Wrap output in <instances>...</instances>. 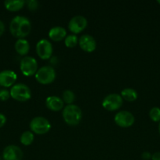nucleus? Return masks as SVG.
<instances>
[{
	"mask_svg": "<svg viewBox=\"0 0 160 160\" xmlns=\"http://www.w3.org/2000/svg\"><path fill=\"white\" fill-rule=\"evenodd\" d=\"M20 69L21 73L26 77L35 75L38 70V63L32 56H24L20 60Z\"/></svg>",
	"mask_w": 160,
	"mask_h": 160,
	"instance_id": "423d86ee",
	"label": "nucleus"
},
{
	"mask_svg": "<svg viewBox=\"0 0 160 160\" xmlns=\"http://www.w3.org/2000/svg\"><path fill=\"white\" fill-rule=\"evenodd\" d=\"M80 48L86 52H93L97 48V42L93 36L89 34H84L81 36L78 40Z\"/></svg>",
	"mask_w": 160,
	"mask_h": 160,
	"instance_id": "ddd939ff",
	"label": "nucleus"
},
{
	"mask_svg": "<svg viewBox=\"0 0 160 160\" xmlns=\"http://www.w3.org/2000/svg\"><path fill=\"white\" fill-rule=\"evenodd\" d=\"M87 27V20L83 16H75L72 17L68 23V29L74 34H78Z\"/></svg>",
	"mask_w": 160,
	"mask_h": 160,
	"instance_id": "9d476101",
	"label": "nucleus"
},
{
	"mask_svg": "<svg viewBox=\"0 0 160 160\" xmlns=\"http://www.w3.org/2000/svg\"><path fill=\"white\" fill-rule=\"evenodd\" d=\"M30 49L29 42L24 38H19L15 43V50L20 56H25Z\"/></svg>",
	"mask_w": 160,
	"mask_h": 160,
	"instance_id": "dca6fc26",
	"label": "nucleus"
},
{
	"mask_svg": "<svg viewBox=\"0 0 160 160\" xmlns=\"http://www.w3.org/2000/svg\"><path fill=\"white\" fill-rule=\"evenodd\" d=\"M10 97V93L6 89H2L0 90V100L1 101H6Z\"/></svg>",
	"mask_w": 160,
	"mask_h": 160,
	"instance_id": "b1692460",
	"label": "nucleus"
},
{
	"mask_svg": "<svg viewBox=\"0 0 160 160\" xmlns=\"http://www.w3.org/2000/svg\"><path fill=\"white\" fill-rule=\"evenodd\" d=\"M36 52L42 59H49L53 54L52 44L46 39H41L36 44Z\"/></svg>",
	"mask_w": 160,
	"mask_h": 160,
	"instance_id": "1a4fd4ad",
	"label": "nucleus"
},
{
	"mask_svg": "<svg viewBox=\"0 0 160 160\" xmlns=\"http://www.w3.org/2000/svg\"><path fill=\"white\" fill-rule=\"evenodd\" d=\"M75 95L71 90H65L63 92V101L67 105H72L75 101Z\"/></svg>",
	"mask_w": 160,
	"mask_h": 160,
	"instance_id": "412c9836",
	"label": "nucleus"
},
{
	"mask_svg": "<svg viewBox=\"0 0 160 160\" xmlns=\"http://www.w3.org/2000/svg\"><path fill=\"white\" fill-rule=\"evenodd\" d=\"M152 160H160V152H159L154 153V154L152 155Z\"/></svg>",
	"mask_w": 160,
	"mask_h": 160,
	"instance_id": "bb28decb",
	"label": "nucleus"
},
{
	"mask_svg": "<svg viewBox=\"0 0 160 160\" xmlns=\"http://www.w3.org/2000/svg\"><path fill=\"white\" fill-rule=\"evenodd\" d=\"M23 156V152L20 147L13 145L6 146L3 152L4 160H22Z\"/></svg>",
	"mask_w": 160,
	"mask_h": 160,
	"instance_id": "9b49d317",
	"label": "nucleus"
},
{
	"mask_svg": "<svg viewBox=\"0 0 160 160\" xmlns=\"http://www.w3.org/2000/svg\"><path fill=\"white\" fill-rule=\"evenodd\" d=\"M141 157H142V159L144 160H148L152 159V155H151V153L148 152H143L142 155H141Z\"/></svg>",
	"mask_w": 160,
	"mask_h": 160,
	"instance_id": "a878e982",
	"label": "nucleus"
},
{
	"mask_svg": "<svg viewBox=\"0 0 160 160\" xmlns=\"http://www.w3.org/2000/svg\"><path fill=\"white\" fill-rule=\"evenodd\" d=\"M31 22L27 17L17 16L9 23V31L13 36L19 38H24L31 32Z\"/></svg>",
	"mask_w": 160,
	"mask_h": 160,
	"instance_id": "f257e3e1",
	"label": "nucleus"
},
{
	"mask_svg": "<svg viewBox=\"0 0 160 160\" xmlns=\"http://www.w3.org/2000/svg\"><path fill=\"white\" fill-rule=\"evenodd\" d=\"M157 2H158V4H159V5H160V0H158V1H157Z\"/></svg>",
	"mask_w": 160,
	"mask_h": 160,
	"instance_id": "c756f323",
	"label": "nucleus"
},
{
	"mask_svg": "<svg viewBox=\"0 0 160 160\" xmlns=\"http://www.w3.org/2000/svg\"><path fill=\"white\" fill-rule=\"evenodd\" d=\"M123 99L120 95L113 93L107 95L102 102V106L106 110L115 111L122 106Z\"/></svg>",
	"mask_w": 160,
	"mask_h": 160,
	"instance_id": "0eeeda50",
	"label": "nucleus"
},
{
	"mask_svg": "<svg viewBox=\"0 0 160 160\" xmlns=\"http://www.w3.org/2000/svg\"><path fill=\"white\" fill-rule=\"evenodd\" d=\"M121 97L122 99L128 102H133L137 98V92L133 88H125L121 92Z\"/></svg>",
	"mask_w": 160,
	"mask_h": 160,
	"instance_id": "a211bd4d",
	"label": "nucleus"
},
{
	"mask_svg": "<svg viewBox=\"0 0 160 160\" xmlns=\"http://www.w3.org/2000/svg\"><path fill=\"white\" fill-rule=\"evenodd\" d=\"M27 6L30 10H35L39 7V2L36 0H28L26 2Z\"/></svg>",
	"mask_w": 160,
	"mask_h": 160,
	"instance_id": "5701e85b",
	"label": "nucleus"
},
{
	"mask_svg": "<svg viewBox=\"0 0 160 160\" xmlns=\"http://www.w3.org/2000/svg\"><path fill=\"white\" fill-rule=\"evenodd\" d=\"M49 37L54 42H60L67 37V31L62 27H53L49 31Z\"/></svg>",
	"mask_w": 160,
	"mask_h": 160,
	"instance_id": "2eb2a0df",
	"label": "nucleus"
},
{
	"mask_svg": "<svg viewBox=\"0 0 160 160\" xmlns=\"http://www.w3.org/2000/svg\"><path fill=\"white\" fill-rule=\"evenodd\" d=\"M17 79V73L13 70H5L0 72V86L4 88L12 87Z\"/></svg>",
	"mask_w": 160,
	"mask_h": 160,
	"instance_id": "f8f14e48",
	"label": "nucleus"
},
{
	"mask_svg": "<svg viewBox=\"0 0 160 160\" xmlns=\"http://www.w3.org/2000/svg\"><path fill=\"white\" fill-rule=\"evenodd\" d=\"M62 116L66 123L70 126H76L81 121L83 112L78 106L72 104L64 108Z\"/></svg>",
	"mask_w": 160,
	"mask_h": 160,
	"instance_id": "f03ea898",
	"label": "nucleus"
},
{
	"mask_svg": "<svg viewBox=\"0 0 160 160\" xmlns=\"http://www.w3.org/2000/svg\"><path fill=\"white\" fill-rule=\"evenodd\" d=\"M31 131L37 134H44L49 132L51 128V124L47 119L42 117H35L30 123Z\"/></svg>",
	"mask_w": 160,
	"mask_h": 160,
	"instance_id": "39448f33",
	"label": "nucleus"
},
{
	"mask_svg": "<svg viewBox=\"0 0 160 160\" xmlns=\"http://www.w3.org/2000/svg\"><path fill=\"white\" fill-rule=\"evenodd\" d=\"M78 39L75 34H70L67 35L64 39V44L67 48H73L78 44Z\"/></svg>",
	"mask_w": 160,
	"mask_h": 160,
	"instance_id": "aec40b11",
	"label": "nucleus"
},
{
	"mask_svg": "<svg viewBox=\"0 0 160 160\" xmlns=\"http://www.w3.org/2000/svg\"><path fill=\"white\" fill-rule=\"evenodd\" d=\"M36 81L42 84H51L56 78V72L52 67L45 66L38 69L35 74Z\"/></svg>",
	"mask_w": 160,
	"mask_h": 160,
	"instance_id": "20e7f679",
	"label": "nucleus"
},
{
	"mask_svg": "<svg viewBox=\"0 0 160 160\" xmlns=\"http://www.w3.org/2000/svg\"><path fill=\"white\" fill-rule=\"evenodd\" d=\"M5 31V25L2 20H0V36L4 33Z\"/></svg>",
	"mask_w": 160,
	"mask_h": 160,
	"instance_id": "cd10ccee",
	"label": "nucleus"
},
{
	"mask_svg": "<svg viewBox=\"0 0 160 160\" xmlns=\"http://www.w3.org/2000/svg\"><path fill=\"white\" fill-rule=\"evenodd\" d=\"M0 160H1V158H0Z\"/></svg>",
	"mask_w": 160,
	"mask_h": 160,
	"instance_id": "7c9ffc66",
	"label": "nucleus"
},
{
	"mask_svg": "<svg viewBox=\"0 0 160 160\" xmlns=\"http://www.w3.org/2000/svg\"><path fill=\"white\" fill-rule=\"evenodd\" d=\"M9 93H10V96L13 99L19 102H26L29 100L31 97V92L29 88L26 84H21V83L16 84L12 86Z\"/></svg>",
	"mask_w": 160,
	"mask_h": 160,
	"instance_id": "7ed1b4c3",
	"label": "nucleus"
},
{
	"mask_svg": "<svg viewBox=\"0 0 160 160\" xmlns=\"http://www.w3.org/2000/svg\"><path fill=\"white\" fill-rule=\"evenodd\" d=\"M20 141L21 144H23L24 145H26V146L31 145L33 141H34V134L30 131H24L20 136Z\"/></svg>",
	"mask_w": 160,
	"mask_h": 160,
	"instance_id": "6ab92c4d",
	"label": "nucleus"
},
{
	"mask_svg": "<svg viewBox=\"0 0 160 160\" xmlns=\"http://www.w3.org/2000/svg\"><path fill=\"white\" fill-rule=\"evenodd\" d=\"M158 132H159V134H160V123H159V124H158Z\"/></svg>",
	"mask_w": 160,
	"mask_h": 160,
	"instance_id": "c85d7f7f",
	"label": "nucleus"
},
{
	"mask_svg": "<svg viewBox=\"0 0 160 160\" xmlns=\"http://www.w3.org/2000/svg\"><path fill=\"white\" fill-rule=\"evenodd\" d=\"M24 4L25 2L24 0H6L4 2L6 9L11 12L19 11L23 8Z\"/></svg>",
	"mask_w": 160,
	"mask_h": 160,
	"instance_id": "f3484780",
	"label": "nucleus"
},
{
	"mask_svg": "<svg viewBox=\"0 0 160 160\" xmlns=\"http://www.w3.org/2000/svg\"><path fill=\"white\" fill-rule=\"evenodd\" d=\"M115 123L121 128H130L134 123L135 119L129 111H120L115 116Z\"/></svg>",
	"mask_w": 160,
	"mask_h": 160,
	"instance_id": "6e6552de",
	"label": "nucleus"
},
{
	"mask_svg": "<svg viewBox=\"0 0 160 160\" xmlns=\"http://www.w3.org/2000/svg\"><path fill=\"white\" fill-rule=\"evenodd\" d=\"M45 106L50 110L58 112L64 107V101L60 97L52 95V96H49L48 98H46Z\"/></svg>",
	"mask_w": 160,
	"mask_h": 160,
	"instance_id": "4468645a",
	"label": "nucleus"
},
{
	"mask_svg": "<svg viewBox=\"0 0 160 160\" xmlns=\"http://www.w3.org/2000/svg\"><path fill=\"white\" fill-rule=\"evenodd\" d=\"M6 123V117L3 113H0V128H3Z\"/></svg>",
	"mask_w": 160,
	"mask_h": 160,
	"instance_id": "393cba45",
	"label": "nucleus"
},
{
	"mask_svg": "<svg viewBox=\"0 0 160 160\" xmlns=\"http://www.w3.org/2000/svg\"><path fill=\"white\" fill-rule=\"evenodd\" d=\"M149 117L154 122H160V108L153 107L149 111Z\"/></svg>",
	"mask_w": 160,
	"mask_h": 160,
	"instance_id": "4be33fe9",
	"label": "nucleus"
}]
</instances>
